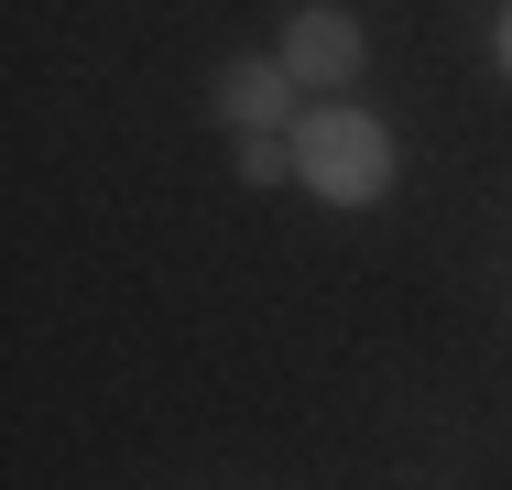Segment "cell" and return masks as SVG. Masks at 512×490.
Segmentation results:
<instances>
[{
  "mask_svg": "<svg viewBox=\"0 0 512 490\" xmlns=\"http://www.w3.org/2000/svg\"><path fill=\"white\" fill-rule=\"evenodd\" d=\"M295 186H316L327 207H371V196L393 186V131L371 120V109H306L295 120Z\"/></svg>",
  "mask_w": 512,
  "mask_h": 490,
  "instance_id": "obj_1",
  "label": "cell"
},
{
  "mask_svg": "<svg viewBox=\"0 0 512 490\" xmlns=\"http://www.w3.org/2000/svg\"><path fill=\"white\" fill-rule=\"evenodd\" d=\"M295 88H306V77H295L284 55H229V66H218V120H229V131H295Z\"/></svg>",
  "mask_w": 512,
  "mask_h": 490,
  "instance_id": "obj_2",
  "label": "cell"
},
{
  "mask_svg": "<svg viewBox=\"0 0 512 490\" xmlns=\"http://www.w3.org/2000/svg\"><path fill=\"white\" fill-rule=\"evenodd\" d=\"M360 55H371V44H360V22H349L338 0H306V11L284 22V66H295L306 88H349Z\"/></svg>",
  "mask_w": 512,
  "mask_h": 490,
  "instance_id": "obj_3",
  "label": "cell"
},
{
  "mask_svg": "<svg viewBox=\"0 0 512 490\" xmlns=\"http://www.w3.org/2000/svg\"><path fill=\"white\" fill-rule=\"evenodd\" d=\"M240 175H251V186H284V175H295V142H273V131H240Z\"/></svg>",
  "mask_w": 512,
  "mask_h": 490,
  "instance_id": "obj_4",
  "label": "cell"
},
{
  "mask_svg": "<svg viewBox=\"0 0 512 490\" xmlns=\"http://www.w3.org/2000/svg\"><path fill=\"white\" fill-rule=\"evenodd\" d=\"M491 55H502V77H512V11H502V33H491Z\"/></svg>",
  "mask_w": 512,
  "mask_h": 490,
  "instance_id": "obj_5",
  "label": "cell"
}]
</instances>
